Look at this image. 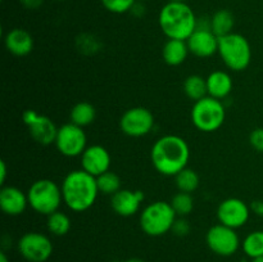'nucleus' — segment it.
I'll return each instance as SVG.
<instances>
[{
	"label": "nucleus",
	"mask_w": 263,
	"mask_h": 262,
	"mask_svg": "<svg viewBox=\"0 0 263 262\" xmlns=\"http://www.w3.org/2000/svg\"><path fill=\"white\" fill-rule=\"evenodd\" d=\"M190 159V148L184 138L174 134L157 139L151 151V161L157 172L164 176H176L186 169Z\"/></svg>",
	"instance_id": "1"
},
{
	"label": "nucleus",
	"mask_w": 263,
	"mask_h": 262,
	"mask_svg": "<svg viewBox=\"0 0 263 262\" xmlns=\"http://www.w3.org/2000/svg\"><path fill=\"white\" fill-rule=\"evenodd\" d=\"M61 188L63 203L73 212H84L91 208L100 193L97 177L82 169L68 172Z\"/></svg>",
	"instance_id": "2"
},
{
	"label": "nucleus",
	"mask_w": 263,
	"mask_h": 262,
	"mask_svg": "<svg viewBox=\"0 0 263 262\" xmlns=\"http://www.w3.org/2000/svg\"><path fill=\"white\" fill-rule=\"evenodd\" d=\"M158 23L167 39L186 41L197 30L198 18L187 3L167 2L159 10Z\"/></svg>",
	"instance_id": "3"
},
{
	"label": "nucleus",
	"mask_w": 263,
	"mask_h": 262,
	"mask_svg": "<svg viewBox=\"0 0 263 262\" xmlns=\"http://www.w3.org/2000/svg\"><path fill=\"white\" fill-rule=\"evenodd\" d=\"M218 55L229 69L241 72L252 61V48L248 39L241 33L231 32L218 38Z\"/></svg>",
	"instance_id": "4"
},
{
	"label": "nucleus",
	"mask_w": 263,
	"mask_h": 262,
	"mask_svg": "<svg viewBox=\"0 0 263 262\" xmlns=\"http://www.w3.org/2000/svg\"><path fill=\"white\" fill-rule=\"evenodd\" d=\"M177 215L171 203L157 200L141 210L139 223L144 234L149 236H162L172 230Z\"/></svg>",
	"instance_id": "5"
},
{
	"label": "nucleus",
	"mask_w": 263,
	"mask_h": 262,
	"mask_svg": "<svg viewBox=\"0 0 263 262\" xmlns=\"http://www.w3.org/2000/svg\"><path fill=\"white\" fill-rule=\"evenodd\" d=\"M28 204L39 215L49 216L63 203L62 188L50 179L36 180L27 190Z\"/></svg>",
	"instance_id": "6"
},
{
	"label": "nucleus",
	"mask_w": 263,
	"mask_h": 262,
	"mask_svg": "<svg viewBox=\"0 0 263 262\" xmlns=\"http://www.w3.org/2000/svg\"><path fill=\"white\" fill-rule=\"evenodd\" d=\"M190 118L195 127L203 133H215L226 120V108L222 100L216 98L204 97L194 102L190 112Z\"/></svg>",
	"instance_id": "7"
},
{
	"label": "nucleus",
	"mask_w": 263,
	"mask_h": 262,
	"mask_svg": "<svg viewBox=\"0 0 263 262\" xmlns=\"http://www.w3.org/2000/svg\"><path fill=\"white\" fill-rule=\"evenodd\" d=\"M17 249L27 262H46L53 254L54 246L51 239L45 234L30 231L21 236Z\"/></svg>",
	"instance_id": "8"
},
{
	"label": "nucleus",
	"mask_w": 263,
	"mask_h": 262,
	"mask_svg": "<svg viewBox=\"0 0 263 262\" xmlns=\"http://www.w3.org/2000/svg\"><path fill=\"white\" fill-rule=\"evenodd\" d=\"M54 144H55L57 151L62 156L74 158V157H81L85 149L87 148V136L84 127L68 122L58 127Z\"/></svg>",
	"instance_id": "9"
},
{
	"label": "nucleus",
	"mask_w": 263,
	"mask_h": 262,
	"mask_svg": "<svg viewBox=\"0 0 263 262\" xmlns=\"http://www.w3.org/2000/svg\"><path fill=\"white\" fill-rule=\"evenodd\" d=\"M205 243L213 253L221 257L233 256L241 247L240 238L235 229H231L222 223L211 226L205 234Z\"/></svg>",
	"instance_id": "10"
},
{
	"label": "nucleus",
	"mask_w": 263,
	"mask_h": 262,
	"mask_svg": "<svg viewBox=\"0 0 263 262\" xmlns=\"http://www.w3.org/2000/svg\"><path fill=\"white\" fill-rule=\"evenodd\" d=\"M154 116L148 108L133 107L120 118V128L130 138H143L152 133L154 127Z\"/></svg>",
	"instance_id": "11"
},
{
	"label": "nucleus",
	"mask_w": 263,
	"mask_h": 262,
	"mask_svg": "<svg viewBox=\"0 0 263 262\" xmlns=\"http://www.w3.org/2000/svg\"><path fill=\"white\" fill-rule=\"evenodd\" d=\"M22 120L25 125L27 126L31 138L36 143L41 144V145L54 144L58 127L51 118H49L48 116L40 115L33 109H27L23 112Z\"/></svg>",
	"instance_id": "12"
},
{
	"label": "nucleus",
	"mask_w": 263,
	"mask_h": 262,
	"mask_svg": "<svg viewBox=\"0 0 263 262\" xmlns=\"http://www.w3.org/2000/svg\"><path fill=\"white\" fill-rule=\"evenodd\" d=\"M251 207L240 198H228L218 204L217 218L220 223L231 229H240L251 217Z\"/></svg>",
	"instance_id": "13"
},
{
	"label": "nucleus",
	"mask_w": 263,
	"mask_h": 262,
	"mask_svg": "<svg viewBox=\"0 0 263 262\" xmlns=\"http://www.w3.org/2000/svg\"><path fill=\"white\" fill-rule=\"evenodd\" d=\"M187 48L193 55L198 58H210L218 53V38L211 27L198 25L197 30L186 40Z\"/></svg>",
	"instance_id": "14"
},
{
	"label": "nucleus",
	"mask_w": 263,
	"mask_h": 262,
	"mask_svg": "<svg viewBox=\"0 0 263 262\" xmlns=\"http://www.w3.org/2000/svg\"><path fill=\"white\" fill-rule=\"evenodd\" d=\"M80 158H81V169L95 177L110 170L112 157L108 149L99 144L87 146Z\"/></svg>",
	"instance_id": "15"
},
{
	"label": "nucleus",
	"mask_w": 263,
	"mask_h": 262,
	"mask_svg": "<svg viewBox=\"0 0 263 262\" xmlns=\"http://www.w3.org/2000/svg\"><path fill=\"white\" fill-rule=\"evenodd\" d=\"M145 194L141 190L121 189L110 197V207L122 217H131L140 211Z\"/></svg>",
	"instance_id": "16"
},
{
	"label": "nucleus",
	"mask_w": 263,
	"mask_h": 262,
	"mask_svg": "<svg viewBox=\"0 0 263 262\" xmlns=\"http://www.w3.org/2000/svg\"><path fill=\"white\" fill-rule=\"evenodd\" d=\"M27 193L12 185H3L0 190V208L8 216L22 215L28 207Z\"/></svg>",
	"instance_id": "17"
},
{
	"label": "nucleus",
	"mask_w": 263,
	"mask_h": 262,
	"mask_svg": "<svg viewBox=\"0 0 263 262\" xmlns=\"http://www.w3.org/2000/svg\"><path fill=\"white\" fill-rule=\"evenodd\" d=\"M5 49L15 57H26L33 50V38L25 28H13L4 38Z\"/></svg>",
	"instance_id": "18"
},
{
	"label": "nucleus",
	"mask_w": 263,
	"mask_h": 262,
	"mask_svg": "<svg viewBox=\"0 0 263 262\" xmlns=\"http://www.w3.org/2000/svg\"><path fill=\"white\" fill-rule=\"evenodd\" d=\"M233 79L226 71L217 69L207 76L208 95L216 99H226L233 91Z\"/></svg>",
	"instance_id": "19"
},
{
	"label": "nucleus",
	"mask_w": 263,
	"mask_h": 262,
	"mask_svg": "<svg viewBox=\"0 0 263 262\" xmlns=\"http://www.w3.org/2000/svg\"><path fill=\"white\" fill-rule=\"evenodd\" d=\"M189 53L187 44L184 40L168 39L162 48V58H163L164 63L171 67L181 66L187 59Z\"/></svg>",
	"instance_id": "20"
},
{
	"label": "nucleus",
	"mask_w": 263,
	"mask_h": 262,
	"mask_svg": "<svg viewBox=\"0 0 263 262\" xmlns=\"http://www.w3.org/2000/svg\"><path fill=\"white\" fill-rule=\"evenodd\" d=\"M234 26H235V17L228 9L217 10L210 20L211 30L217 38H222L233 32Z\"/></svg>",
	"instance_id": "21"
},
{
	"label": "nucleus",
	"mask_w": 263,
	"mask_h": 262,
	"mask_svg": "<svg viewBox=\"0 0 263 262\" xmlns=\"http://www.w3.org/2000/svg\"><path fill=\"white\" fill-rule=\"evenodd\" d=\"M97 117V109L89 102H79L72 107L69 112V121L80 127L91 125Z\"/></svg>",
	"instance_id": "22"
},
{
	"label": "nucleus",
	"mask_w": 263,
	"mask_h": 262,
	"mask_svg": "<svg viewBox=\"0 0 263 262\" xmlns=\"http://www.w3.org/2000/svg\"><path fill=\"white\" fill-rule=\"evenodd\" d=\"M182 90L190 100L198 102V100L203 99L208 95L207 79H204L200 74H190L185 79Z\"/></svg>",
	"instance_id": "23"
},
{
	"label": "nucleus",
	"mask_w": 263,
	"mask_h": 262,
	"mask_svg": "<svg viewBox=\"0 0 263 262\" xmlns=\"http://www.w3.org/2000/svg\"><path fill=\"white\" fill-rule=\"evenodd\" d=\"M46 228L50 234L54 236H64L69 233L71 230V218L67 213L62 212V211H55L51 215L46 216Z\"/></svg>",
	"instance_id": "24"
},
{
	"label": "nucleus",
	"mask_w": 263,
	"mask_h": 262,
	"mask_svg": "<svg viewBox=\"0 0 263 262\" xmlns=\"http://www.w3.org/2000/svg\"><path fill=\"white\" fill-rule=\"evenodd\" d=\"M241 249L249 258L263 256V230H254L249 233L241 241Z\"/></svg>",
	"instance_id": "25"
},
{
	"label": "nucleus",
	"mask_w": 263,
	"mask_h": 262,
	"mask_svg": "<svg viewBox=\"0 0 263 262\" xmlns=\"http://www.w3.org/2000/svg\"><path fill=\"white\" fill-rule=\"evenodd\" d=\"M175 182H176V186L179 189V192H185L192 194L193 192H195L199 188L200 179L199 175L194 170L186 167V169L180 171L175 176Z\"/></svg>",
	"instance_id": "26"
},
{
	"label": "nucleus",
	"mask_w": 263,
	"mask_h": 262,
	"mask_svg": "<svg viewBox=\"0 0 263 262\" xmlns=\"http://www.w3.org/2000/svg\"><path fill=\"white\" fill-rule=\"evenodd\" d=\"M171 205L176 212L177 217H186L194 210V198L190 193L179 192L172 197Z\"/></svg>",
	"instance_id": "27"
},
{
	"label": "nucleus",
	"mask_w": 263,
	"mask_h": 262,
	"mask_svg": "<svg viewBox=\"0 0 263 262\" xmlns=\"http://www.w3.org/2000/svg\"><path fill=\"white\" fill-rule=\"evenodd\" d=\"M98 188H99V192L103 193L105 195H110L112 197L113 194L121 190V177L118 176L116 172L113 171H107L103 175L97 177Z\"/></svg>",
	"instance_id": "28"
},
{
	"label": "nucleus",
	"mask_w": 263,
	"mask_h": 262,
	"mask_svg": "<svg viewBox=\"0 0 263 262\" xmlns=\"http://www.w3.org/2000/svg\"><path fill=\"white\" fill-rule=\"evenodd\" d=\"M103 7L110 13L115 14H123V13L131 12L136 0H100Z\"/></svg>",
	"instance_id": "29"
},
{
	"label": "nucleus",
	"mask_w": 263,
	"mask_h": 262,
	"mask_svg": "<svg viewBox=\"0 0 263 262\" xmlns=\"http://www.w3.org/2000/svg\"><path fill=\"white\" fill-rule=\"evenodd\" d=\"M249 144L258 153H263V127H257L249 135Z\"/></svg>",
	"instance_id": "30"
},
{
	"label": "nucleus",
	"mask_w": 263,
	"mask_h": 262,
	"mask_svg": "<svg viewBox=\"0 0 263 262\" xmlns=\"http://www.w3.org/2000/svg\"><path fill=\"white\" fill-rule=\"evenodd\" d=\"M171 231L177 236H186L190 233L189 221L185 220V217H177Z\"/></svg>",
	"instance_id": "31"
},
{
	"label": "nucleus",
	"mask_w": 263,
	"mask_h": 262,
	"mask_svg": "<svg viewBox=\"0 0 263 262\" xmlns=\"http://www.w3.org/2000/svg\"><path fill=\"white\" fill-rule=\"evenodd\" d=\"M251 210H252V212L256 213L257 216L263 217V200L262 199L253 200L251 204Z\"/></svg>",
	"instance_id": "32"
},
{
	"label": "nucleus",
	"mask_w": 263,
	"mask_h": 262,
	"mask_svg": "<svg viewBox=\"0 0 263 262\" xmlns=\"http://www.w3.org/2000/svg\"><path fill=\"white\" fill-rule=\"evenodd\" d=\"M44 0H21V4L27 9H37L43 5Z\"/></svg>",
	"instance_id": "33"
},
{
	"label": "nucleus",
	"mask_w": 263,
	"mask_h": 262,
	"mask_svg": "<svg viewBox=\"0 0 263 262\" xmlns=\"http://www.w3.org/2000/svg\"><path fill=\"white\" fill-rule=\"evenodd\" d=\"M7 175H8V169L5 161L0 162V184L4 185L7 181Z\"/></svg>",
	"instance_id": "34"
},
{
	"label": "nucleus",
	"mask_w": 263,
	"mask_h": 262,
	"mask_svg": "<svg viewBox=\"0 0 263 262\" xmlns=\"http://www.w3.org/2000/svg\"><path fill=\"white\" fill-rule=\"evenodd\" d=\"M0 262H10L5 252H0Z\"/></svg>",
	"instance_id": "35"
},
{
	"label": "nucleus",
	"mask_w": 263,
	"mask_h": 262,
	"mask_svg": "<svg viewBox=\"0 0 263 262\" xmlns=\"http://www.w3.org/2000/svg\"><path fill=\"white\" fill-rule=\"evenodd\" d=\"M125 262H145V261H144V259H141V258H138V257H133V258L126 259Z\"/></svg>",
	"instance_id": "36"
},
{
	"label": "nucleus",
	"mask_w": 263,
	"mask_h": 262,
	"mask_svg": "<svg viewBox=\"0 0 263 262\" xmlns=\"http://www.w3.org/2000/svg\"><path fill=\"white\" fill-rule=\"evenodd\" d=\"M252 262H263V256L262 257H257V258L252 259Z\"/></svg>",
	"instance_id": "37"
},
{
	"label": "nucleus",
	"mask_w": 263,
	"mask_h": 262,
	"mask_svg": "<svg viewBox=\"0 0 263 262\" xmlns=\"http://www.w3.org/2000/svg\"><path fill=\"white\" fill-rule=\"evenodd\" d=\"M167 2H177V3H186V0H167Z\"/></svg>",
	"instance_id": "38"
},
{
	"label": "nucleus",
	"mask_w": 263,
	"mask_h": 262,
	"mask_svg": "<svg viewBox=\"0 0 263 262\" xmlns=\"http://www.w3.org/2000/svg\"><path fill=\"white\" fill-rule=\"evenodd\" d=\"M54 2H64V0H54Z\"/></svg>",
	"instance_id": "39"
},
{
	"label": "nucleus",
	"mask_w": 263,
	"mask_h": 262,
	"mask_svg": "<svg viewBox=\"0 0 263 262\" xmlns=\"http://www.w3.org/2000/svg\"><path fill=\"white\" fill-rule=\"evenodd\" d=\"M139 2H148V0H139Z\"/></svg>",
	"instance_id": "40"
}]
</instances>
